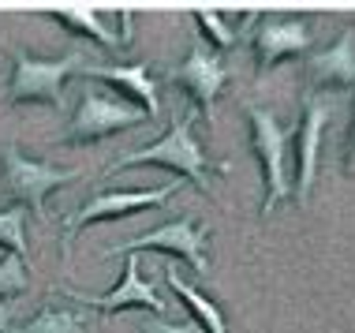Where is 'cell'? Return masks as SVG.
<instances>
[{
	"label": "cell",
	"mask_w": 355,
	"mask_h": 333,
	"mask_svg": "<svg viewBox=\"0 0 355 333\" xmlns=\"http://www.w3.org/2000/svg\"><path fill=\"white\" fill-rule=\"evenodd\" d=\"M53 23L68 26V31H79L83 37H94L101 49L109 53H123L131 45V34L112 31V26H131V12H94V8H75V12H53Z\"/></svg>",
	"instance_id": "obj_13"
},
{
	"label": "cell",
	"mask_w": 355,
	"mask_h": 333,
	"mask_svg": "<svg viewBox=\"0 0 355 333\" xmlns=\"http://www.w3.org/2000/svg\"><path fill=\"white\" fill-rule=\"evenodd\" d=\"M165 284H168L172 292H176L180 300H184V307L191 311V318H195L206 333H228L225 311H220L217 303L206 296V292H198L191 281H184V273H180V266H176V262H168V266H165Z\"/></svg>",
	"instance_id": "obj_15"
},
{
	"label": "cell",
	"mask_w": 355,
	"mask_h": 333,
	"mask_svg": "<svg viewBox=\"0 0 355 333\" xmlns=\"http://www.w3.org/2000/svg\"><path fill=\"white\" fill-rule=\"evenodd\" d=\"M86 68H90V60H86L79 49L53 56V60H37L31 53H15L12 83H8V101H12V105L42 101V105L64 112V105H68L64 87H68V79H79Z\"/></svg>",
	"instance_id": "obj_2"
},
{
	"label": "cell",
	"mask_w": 355,
	"mask_h": 333,
	"mask_svg": "<svg viewBox=\"0 0 355 333\" xmlns=\"http://www.w3.org/2000/svg\"><path fill=\"white\" fill-rule=\"evenodd\" d=\"M348 173H355V87H352V128H348Z\"/></svg>",
	"instance_id": "obj_22"
},
{
	"label": "cell",
	"mask_w": 355,
	"mask_h": 333,
	"mask_svg": "<svg viewBox=\"0 0 355 333\" xmlns=\"http://www.w3.org/2000/svg\"><path fill=\"white\" fill-rule=\"evenodd\" d=\"M329 117H333V101L318 90L306 94L300 123H295V180L288 184L300 203L311 198V187H314V180H318V150H322Z\"/></svg>",
	"instance_id": "obj_8"
},
{
	"label": "cell",
	"mask_w": 355,
	"mask_h": 333,
	"mask_svg": "<svg viewBox=\"0 0 355 333\" xmlns=\"http://www.w3.org/2000/svg\"><path fill=\"white\" fill-rule=\"evenodd\" d=\"M180 187H184L180 180H168V184H161V187H142V191H98L90 203H83L79 210L68 217V225H64V259L71 255L75 236H79L86 225L116 221V217L142 214V210H157V206H165Z\"/></svg>",
	"instance_id": "obj_7"
},
{
	"label": "cell",
	"mask_w": 355,
	"mask_h": 333,
	"mask_svg": "<svg viewBox=\"0 0 355 333\" xmlns=\"http://www.w3.org/2000/svg\"><path fill=\"white\" fill-rule=\"evenodd\" d=\"M139 333H198L195 322H168V318H142L139 322Z\"/></svg>",
	"instance_id": "obj_20"
},
{
	"label": "cell",
	"mask_w": 355,
	"mask_h": 333,
	"mask_svg": "<svg viewBox=\"0 0 355 333\" xmlns=\"http://www.w3.org/2000/svg\"><path fill=\"white\" fill-rule=\"evenodd\" d=\"M94 322V311L90 307H68V303H45L42 311L15 326L12 333H86Z\"/></svg>",
	"instance_id": "obj_16"
},
{
	"label": "cell",
	"mask_w": 355,
	"mask_h": 333,
	"mask_svg": "<svg viewBox=\"0 0 355 333\" xmlns=\"http://www.w3.org/2000/svg\"><path fill=\"white\" fill-rule=\"evenodd\" d=\"M311 45H314V34L303 15H258V31H254L258 71L277 68L288 56H303Z\"/></svg>",
	"instance_id": "obj_11"
},
{
	"label": "cell",
	"mask_w": 355,
	"mask_h": 333,
	"mask_svg": "<svg viewBox=\"0 0 355 333\" xmlns=\"http://www.w3.org/2000/svg\"><path fill=\"white\" fill-rule=\"evenodd\" d=\"M206 244H209V225L198 221V217H172L168 225L161 228H150V232L135 236V240L120 244V247H109L105 259H120V255H142V251H153V255H176V259H187L195 266V273H209V259H206Z\"/></svg>",
	"instance_id": "obj_5"
},
{
	"label": "cell",
	"mask_w": 355,
	"mask_h": 333,
	"mask_svg": "<svg viewBox=\"0 0 355 333\" xmlns=\"http://www.w3.org/2000/svg\"><path fill=\"white\" fill-rule=\"evenodd\" d=\"M0 247L31 262V247H26V210L23 206H4V210H0Z\"/></svg>",
	"instance_id": "obj_18"
},
{
	"label": "cell",
	"mask_w": 355,
	"mask_h": 333,
	"mask_svg": "<svg viewBox=\"0 0 355 333\" xmlns=\"http://www.w3.org/2000/svg\"><path fill=\"white\" fill-rule=\"evenodd\" d=\"M311 79L333 87H355V31H344L329 49L311 56Z\"/></svg>",
	"instance_id": "obj_14"
},
{
	"label": "cell",
	"mask_w": 355,
	"mask_h": 333,
	"mask_svg": "<svg viewBox=\"0 0 355 333\" xmlns=\"http://www.w3.org/2000/svg\"><path fill=\"white\" fill-rule=\"evenodd\" d=\"M198 112H176V120H172V128L161 135L157 142H146V146L139 150H128V154H120L116 161L109 165V176L123 173V169H142V165H157V169H168V173L191 180V184L198 187L202 195H214V184H209V157L202 150V142H198Z\"/></svg>",
	"instance_id": "obj_1"
},
{
	"label": "cell",
	"mask_w": 355,
	"mask_h": 333,
	"mask_svg": "<svg viewBox=\"0 0 355 333\" xmlns=\"http://www.w3.org/2000/svg\"><path fill=\"white\" fill-rule=\"evenodd\" d=\"M247 123H251V150L258 157V169H262V187H266V198H262V217L273 214V206H281L288 198V169H284V146H288V135L277 117L262 105H247Z\"/></svg>",
	"instance_id": "obj_6"
},
{
	"label": "cell",
	"mask_w": 355,
	"mask_h": 333,
	"mask_svg": "<svg viewBox=\"0 0 355 333\" xmlns=\"http://www.w3.org/2000/svg\"><path fill=\"white\" fill-rule=\"evenodd\" d=\"M15 303L12 300H0V333H12V322H15Z\"/></svg>",
	"instance_id": "obj_21"
},
{
	"label": "cell",
	"mask_w": 355,
	"mask_h": 333,
	"mask_svg": "<svg viewBox=\"0 0 355 333\" xmlns=\"http://www.w3.org/2000/svg\"><path fill=\"white\" fill-rule=\"evenodd\" d=\"M75 98H79V105H75V117L68 123L64 142H98V139H109L116 131H131L135 123L150 120L146 109L135 105L131 98H123L120 90L98 87L90 79L79 83Z\"/></svg>",
	"instance_id": "obj_3"
},
{
	"label": "cell",
	"mask_w": 355,
	"mask_h": 333,
	"mask_svg": "<svg viewBox=\"0 0 355 333\" xmlns=\"http://www.w3.org/2000/svg\"><path fill=\"white\" fill-rule=\"evenodd\" d=\"M31 289V262L12 251H0V300L23 296Z\"/></svg>",
	"instance_id": "obj_19"
},
{
	"label": "cell",
	"mask_w": 355,
	"mask_h": 333,
	"mask_svg": "<svg viewBox=\"0 0 355 333\" xmlns=\"http://www.w3.org/2000/svg\"><path fill=\"white\" fill-rule=\"evenodd\" d=\"M71 180H79V169H56L49 161H34L15 142L4 146V157H0V195L15 198V206H23V210H34V217H45L49 195L60 191Z\"/></svg>",
	"instance_id": "obj_4"
},
{
	"label": "cell",
	"mask_w": 355,
	"mask_h": 333,
	"mask_svg": "<svg viewBox=\"0 0 355 333\" xmlns=\"http://www.w3.org/2000/svg\"><path fill=\"white\" fill-rule=\"evenodd\" d=\"M168 79L180 83V87L191 94V105H195V112L214 117V105H217L220 90H225V83H228V64L220 60L214 49H209L206 37H195V42H191V53L184 56V64H180V68H172Z\"/></svg>",
	"instance_id": "obj_9"
},
{
	"label": "cell",
	"mask_w": 355,
	"mask_h": 333,
	"mask_svg": "<svg viewBox=\"0 0 355 333\" xmlns=\"http://www.w3.org/2000/svg\"><path fill=\"white\" fill-rule=\"evenodd\" d=\"M195 23L214 37L217 49H232V45L239 42V26L258 23V15H251V12H232V15H225V12H198Z\"/></svg>",
	"instance_id": "obj_17"
},
{
	"label": "cell",
	"mask_w": 355,
	"mask_h": 333,
	"mask_svg": "<svg viewBox=\"0 0 355 333\" xmlns=\"http://www.w3.org/2000/svg\"><path fill=\"white\" fill-rule=\"evenodd\" d=\"M142 259L139 255H128V262H123V273H120V284L112 292H105V296H83V292H68L75 303H83V307L90 311H105V315H116V311H131V307H146L153 311L157 318L172 315V303L165 296H157V289L142 278Z\"/></svg>",
	"instance_id": "obj_10"
},
{
	"label": "cell",
	"mask_w": 355,
	"mask_h": 333,
	"mask_svg": "<svg viewBox=\"0 0 355 333\" xmlns=\"http://www.w3.org/2000/svg\"><path fill=\"white\" fill-rule=\"evenodd\" d=\"M0 251H4V247H0Z\"/></svg>",
	"instance_id": "obj_23"
},
{
	"label": "cell",
	"mask_w": 355,
	"mask_h": 333,
	"mask_svg": "<svg viewBox=\"0 0 355 333\" xmlns=\"http://www.w3.org/2000/svg\"><path fill=\"white\" fill-rule=\"evenodd\" d=\"M79 79H94V83H109L112 90H120L123 98H131L135 105L146 109V117L153 120L161 112L157 101V83H153V68L146 60L128 64V68H109V64H90Z\"/></svg>",
	"instance_id": "obj_12"
}]
</instances>
